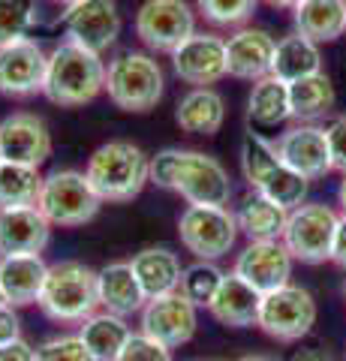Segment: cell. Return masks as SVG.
Here are the masks:
<instances>
[{
	"label": "cell",
	"instance_id": "1",
	"mask_svg": "<svg viewBox=\"0 0 346 361\" xmlns=\"http://www.w3.org/2000/svg\"><path fill=\"white\" fill-rule=\"evenodd\" d=\"M106 90V63L103 54L85 49L79 42L63 39L49 54V70L42 97L61 109H79Z\"/></svg>",
	"mask_w": 346,
	"mask_h": 361
},
{
	"label": "cell",
	"instance_id": "2",
	"mask_svg": "<svg viewBox=\"0 0 346 361\" xmlns=\"http://www.w3.org/2000/svg\"><path fill=\"white\" fill-rule=\"evenodd\" d=\"M151 157L139 145L127 139H111L91 154L85 175L103 202H130L136 199L148 180Z\"/></svg>",
	"mask_w": 346,
	"mask_h": 361
},
{
	"label": "cell",
	"instance_id": "3",
	"mask_svg": "<svg viewBox=\"0 0 346 361\" xmlns=\"http://www.w3.org/2000/svg\"><path fill=\"white\" fill-rule=\"evenodd\" d=\"M39 310L54 322H85L99 310V280L91 265L63 259L49 265V277L39 295Z\"/></svg>",
	"mask_w": 346,
	"mask_h": 361
},
{
	"label": "cell",
	"instance_id": "4",
	"mask_svg": "<svg viewBox=\"0 0 346 361\" xmlns=\"http://www.w3.org/2000/svg\"><path fill=\"white\" fill-rule=\"evenodd\" d=\"M166 90V75L148 51H121L106 66V94L121 111L144 115L157 109Z\"/></svg>",
	"mask_w": 346,
	"mask_h": 361
},
{
	"label": "cell",
	"instance_id": "5",
	"mask_svg": "<svg viewBox=\"0 0 346 361\" xmlns=\"http://www.w3.org/2000/svg\"><path fill=\"white\" fill-rule=\"evenodd\" d=\"M37 208L46 214L51 226L75 229V226H85L97 217L99 208H103V199L97 196V190L91 187L85 172L58 169V172L46 175V180H42Z\"/></svg>",
	"mask_w": 346,
	"mask_h": 361
},
{
	"label": "cell",
	"instance_id": "6",
	"mask_svg": "<svg viewBox=\"0 0 346 361\" xmlns=\"http://www.w3.org/2000/svg\"><path fill=\"white\" fill-rule=\"evenodd\" d=\"M238 220L220 205H187L178 217V238L202 262H217L238 241Z\"/></svg>",
	"mask_w": 346,
	"mask_h": 361
},
{
	"label": "cell",
	"instance_id": "7",
	"mask_svg": "<svg viewBox=\"0 0 346 361\" xmlns=\"http://www.w3.org/2000/svg\"><path fill=\"white\" fill-rule=\"evenodd\" d=\"M314 325H316V301L304 286L286 283L262 295L256 329H262L268 337H274L280 343H295L301 337H307Z\"/></svg>",
	"mask_w": 346,
	"mask_h": 361
},
{
	"label": "cell",
	"instance_id": "8",
	"mask_svg": "<svg viewBox=\"0 0 346 361\" xmlns=\"http://www.w3.org/2000/svg\"><path fill=\"white\" fill-rule=\"evenodd\" d=\"M338 214L334 208L322 205V202H310L295 211H289L286 229H283V244L292 253V259L304 265H319L331 259V244L334 232H338Z\"/></svg>",
	"mask_w": 346,
	"mask_h": 361
},
{
	"label": "cell",
	"instance_id": "9",
	"mask_svg": "<svg viewBox=\"0 0 346 361\" xmlns=\"http://www.w3.org/2000/svg\"><path fill=\"white\" fill-rule=\"evenodd\" d=\"M193 33L196 13L187 0H144L136 13V37L157 54H172Z\"/></svg>",
	"mask_w": 346,
	"mask_h": 361
},
{
	"label": "cell",
	"instance_id": "10",
	"mask_svg": "<svg viewBox=\"0 0 346 361\" xmlns=\"http://www.w3.org/2000/svg\"><path fill=\"white\" fill-rule=\"evenodd\" d=\"M172 193L184 196L190 205H220L226 208L232 199V178L217 157L202 151L178 154Z\"/></svg>",
	"mask_w": 346,
	"mask_h": 361
},
{
	"label": "cell",
	"instance_id": "11",
	"mask_svg": "<svg viewBox=\"0 0 346 361\" xmlns=\"http://www.w3.org/2000/svg\"><path fill=\"white\" fill-rule=\"evenodd\" d=\"M196 329H199V307L181 289L148 298V304L142 307V331L169 349L190 343L196 337Z\"/></svg>",
	"mask_w": 346,
	"mask_h": 361
},
{
	"label": "cell",
	"instance_id": "12",
	"mask_svg": "<svg viewBox=\"0 0 346 361\" xmlns=\"http://www.w3.org/2000/svg\"><path fill=\"white\" fill-rule=\"evenodd\" d=\"M46 70H49V54L37 39L21 37L16 42L0 45V94L4 97L25 99L33 94H42Z\"/></svg>",
	"mask_w": 346,
	"mask_h": 361
},
{
	"label": "cell",
	"instance_id": "13",
	"mask_svg": "<svg viewBox=\"0 0 346 361\" xmlns=\"http://www.w3.org/2000/svg\"><path fill=\"white\" fill-rule=\"evenodd\" d=\"M63 30L70 42L103 54L121 37V13L115 0H75L63 13Z\"/></svg>",
	"mask_w": 346,
	"mask_h": 361
},
{
	"label": "cell",
	"instance_id": "14",
	"mask_svg": "<svg viewBox=\"0 0 346 361\" xmlns=\"http://www.w3.org/2000/svg\"><path fill=\"white\" fill-rule=\"evenodd\" d=\"M292 253L286 250V244L277 241H250L244 250L235 256L232 274H238L244 283L253 286L259 295L280 289L292 277Z\"/></svg>",
	"mask_w": 346,
	"mask_h": 361
},
{
	"label": "cell",
	"instance_id": "15",
	"mask_svg": "<svg viewBox=\"0 0 346 361\" xmlns=\"http://www.w3.org/2000/svg\"><path fill=\"white\" fill-rule=\"evenodd\" d=\"M172 70L193 87H211L226 78V39L217 33L196 30L172 51Z\"/></svg>",
	"mask_w": 346,
	"mask_h": 361
},
{
	"label": "cell",
	"instance_id": "16",
	"mask_svg": "<svg viewBox=\"0 0 346 361\" xmlns=\"http://www.w3.org/2000/svg\"><path fill=\"white\" fill-rule=\"evenodd\" d=\"M51 157L49 123L33 111H13L0 121V160L21 166H42Z\"/></svg>",
	"mask_w": 346,
	"mask_h": 361
},
{
	"label": "cell",
	"instance_id": "17",
	"mask_svg": "<svg viewBox=\"0 0 346 361\" xmlns=\"http://www.w3.org/2000/svg\"><path fill=\"white\" fill-rule=\"evenodd\" d=\"M274 148H277V157H280L289 169H295V172L304 175L307 180L326 178L331 172L326 127H316V123L289 127L286 133L277 135Z\"/></svg>",
	"mask_w": 346,
	"mask_h": 361
},
{
	"label": "cell",
	"instance_id": "18",
	"mask_svg": "<svg viewBox=\"0 0 346 361\" xmlns=\"http://www.w3.org/2000/svg\"><path fill=\"white\" fill-rule=\"evenodd\" d=\"M277 39L262 27H238L226 39V75L241 78V82H256V78L271 75Z\"/></svg>",
	"mask_w": 346,
	"mask_h": 361
},
{
	"label": "cell",
	"instance_id": "19",
	"mask_svg": "<svg viewBox=\"0 0 346 361\" xmlns=\"http://www.w3.org/2000/svg\"><path fill=\"white\" fill-rule=\"evenodd\" d=\"M51 241V223L37 205L0 211V256L42 253Z\"/></svg>",
	"mask_w": 346,
	"mask_h": 361
},
{
	"label": "cell",
	"instance_id": "20",
	"mask_svg": "<svg viewBox=\"0 0 346 361\" xmlns=\"http://www.w3.org/2000/svg\"><path fill=\"white\" fill-rule=\"evenodd\" d=\"M49 277V265L39 253H18L0 256V298L13 307L39 304L42 286Z\"/></svg>",
	"mask_w": 346,
	"mask_h": 361
},
{
	"label": "cell",
	"instance_id": "21",
	"mask_svg": "<svg viewBox=\"0 0 346 361\" xmlns=\"http://www.w3.org/2000/svg\"><path fill=\"white\" fill-rule=\"evenodd\" d=\"M97 280H99V307L109 313L130 316V313H142V307L148 304V295H144L130 262H111L99 268Z\"/></svg>",
	"mask_w": 346,
	"mask_h": 361
},
{
	"label": "cell",
	"instance_id": "22",
	"mask_svg": "<svg viewBox=\"0 0 346 361\" xmlns=\"http://www.w3.org/2000/svg\"><path fill=\"white\" fill-rule=\"evenodd\" d=\"M259 304H262L259 292L229 271V274L223 277V283H220L208 310L220 325H229V329H250V325H256V319H259Z\"/></svg>",
	"mask_w": 346,
	"mask_h": 361
},
{
	"label": "cell",
	"instance_id": "23",
	"mask_svg": "<svg viewBox=\"0 0 346 361\" xmlns=\"http://www.w3.org/2000/svg\"><path fill=\"white\" fill-rule=\"evenodd\" d=\"M130 265L136 271V277L148 298L166 295V292H175L181 286L184 268H181L178 253H172L169 247H144V250H139L130 259Z\"/></svg>",
	"mask_w": 346,
	"mask_h": 361
},
{
	"label": "cell",
	"instance_id": "24",
	"mask_svg": "<svg viewBox=\"0 0 346 361\" xmlns=\"http://www.w3.org/2000/svg\"><path fill=\"white\" fill-rule=\"evenodd\" d=\"M295 33L316 45L334 42L346 33V0H301L292 9Z\"/></svg>",
	"mask_w": 346,
	"mask_h": 361
},
{
	"label": "cell",
	"instance_id": "25",
	"mask_svg": "<svg viewBox=\"0 0 346 361\" xmlns=\"http://www.w3.org/2000/svg\"><path fill=\"white\" fill-rule=\"evenodd\" d=\"M226 121V103L214 87H193L178 99L175 123L193 135H214Z\"/></svg>",
	"mask_w": 346,
	"mask_h": 361
},
{
	"label": "cell",
	"instance_id": "26",
	"mask_svg": "<svg viewBox=\"0 0 346 361\" xmlns=\"http://www.w3.org/2000/svg\"><path fill=\"white\" fill-rule=\"evenodd\" d=\"M235 220H238V229L247 235L250 241H277V238H283L289 211L280 208L277 202H271L268 196H262L259 190H250V193L241 199Z\"/></svg>",
	"mask_w": 346,
	"mask_h": 361
},
{
	"label": "cell",
	"instance_id": "27",
	"mask_svg": "<svg viewBox=\"0 0 346 361\" xmlns=\"http://www.w3.org/2000/svg\"><path fill=\"white\" fill-rule=\"evenodd\" d=\"M79 337L85 341V346L91 349V355L97 361H118L127 341L132 337V329L127 325V316L97 310L94 316H87L82 322Z\"/></svg>",
	"mask_w": 346,
	"mask_h": 361
},
{
	"label": "cell",
	"instance_id": "28",
	"mask_svg": "<svg viewBox=\"0 0 346 361\" xmlns=\"http://www.w3.org/2000/svg\"><path fill=\"white\" fill-rule=\"evenodd\" d=\"M322 73V51L314 39L301 37V33H289L277 42L274 58H271V75H277L280 82L292 85L304 75Z\"/></svg>",
	"mask_w": 346,
	"mask_h": 361
},
{
	"label": "cell",
	"instance_id": "29",
	"mask_svg": "<svg viewBox=\"0 0 346 361\" xmlns=\"http://www.w3.org/2000/svg\"><path fill=\"white\" fill-rule=\"evenodd\" d=\"M247 118L256 127H277L292 118V103H289V85L277 75L256 78L247 99Z\"/></svg>",
	"mask_w": 346,
	"mask_h": 361
},
{
	"label": "cell",
	"instance_id": "30",
	"mask_svg": "<svg viewBox=\"0 0 346 361\" xmlns=\"http://www.w3.org/2000/svg\"><path fill=\"white\" fill-rule=\"evenodd\" d=\"M334 82L326 73L304 75L289 85V103H292V118L298 121H319L334 109Z\"/></svg>",
	"mask_w": 346,
	"mask_h": 361
},
{
	"label": "cell",
	"instance_id": "31",
	"mask_svg": "<svg viewBox=\"0 0 346 361\" xmlns=\"http://www.w3.org/2000/svg\"><path fill=\"white\" fill-rule=\"evenodd\" d=\"M42 178L37 166H21V163H0V211L6 208H27L37 205Z\"/></svg>",
	"mask_w": 346,
	"mask_h": 361
},
{
	"label": "cell",
	"instance_id": "32",
	"mask_svg": "<svg viewBox=\"0 0 346 361\" xmlns=\"http://www.w3.org/2000/svg\"><path fill=\"white\" fill-rule=\"evenodd\" d=\"M253 190H259L262 196H268L271 202H277L280 208L286 211H295L304 205V199H307V190H310V180L304 175H298L295 169H289L283 160L277 163L271 172H268L262 180H259V187H253Z\"/></svg>",
	"mask_w": 346,
	"mask_h": 361
},
{
	"label": "cell",
	"instance_id": "33",
	"mask_svg": "<svg viewBox=\"0 0 346 361\" xmlns=\"http://www.w3.org/2000/svg\"><path fill=\"white\" fill-rule=\"evenodd\" d=\"M277 163H280V157H277L274 142H268L265 135L253 133V130L244 135V142H241V175L250 184V190L259 187V180L271 172Z\"/></svg>",
	"mask_w": 346,
	"mask_h": 361
},
{
	"label": "cell",
	"instance_id": "34",
	"mask_svg": "<svg viewBox=\"0 0 346 361\" xmlns=\"http://www.w3.org/2000/svg\"><path fill=\"white\" fill-rule=\"evenodd\" d=\"M223 271L217 268V262H193L190 268H184V274H181V289L184 295L196 304V307H211V301H214L217 295V289L223 283Z\"/></svg>",
	"mask_w": 346,
	"mask_h": 361
},
{
	"label": "cell",
	"instance_id": "35",
	"mask_svg": "<svg viewBox=\"0 0 346 361\" xmlns=\"http://www.w3.org/2000/svg\"><path fill=\"white\" fill-rule=\"evenodd\" d=\"M37 21H39L37 0H0V45L30 37Z\"/></svg>",
	"mask_w": 346,
	"mask_h": 361
},
{
	"label": "cell",
	"instance_id": "36",
	"mask_svg": "<svg viewBox=\"0 0 346 361\" xmlns=\"http://www.w3.org/2000/svg\"><path fill=\"white\" fill-rule=\"evenodd\" d=\"M259 0H196V13L214 27H241L253 18Z\"/></svg>",
	"mask_w": 346,
	"mask_h": 361
},
{
	"label": "cell",
	"instance_id": "37",
	"mask_svg": "<svg viewBox=\"0 0 346 361\" xmlns=\"http://www.w3.org/2000/svg\"><path fill=\"white\" fill-rule=\"evenodd\" d=\"M33 361H97L79 334H58L37 346Z\"/></svg>",
	"mask_w": 346,
	"mask_h": 361
},
{
	"label": "cell",
	"instance_id": "38",
	"mask_svg": "<svg viewBox=\"0 0 346 361\" xmlns=\"http://www.w3.org/2000/svg\"><path fill=\"white\" fill-rule=\"evenodd\" d=\"M118 361H175V358L169 346H163L160 341H154L144 331H132Z\"/></svg>",
	"mask_w": 346,
	"mask_h": 361
},
{
	"label": "cell",
	"instance_id": "39",
	"mask_svg": "<svg viewBox=\"0 0 346 361\" xmlns=\"http://www.w3.org/2000/svg\"><path fill=\"white\" fill-rule=\"evenodd\" d=\"M178 154L181 148H163L151 157L148 163V180L157 184L160 190H172L175 184V169H178Z\"/></svg>",
	"mask_w": 346,
	"mask_h": 361
},
{
	"label": "cell",
	"instance_id": "40",
	"mask_svg": "<svg viewBox=\"0 0 346 361\" xmlns=\"http://www.w3.org/2000/svg\"><path fill=\"white\" fill-rule=\"evenodd\" d=\"M326 142H328V157H331V169L346 175V115L334 118L326 127Z\"/></svg>",
	"mask_w": 346,
	"mask_h": 361
},
{
	"label": "cell",
	"instance_id": "41",
	"mask_svg": "<svg viewBox=\"0 0 346 361\" xmlns=\"http://www.w3.org/2000/svg\"><path fill=\"white\" fill-rule=\"evenodd\" d=\"M21 337V319L13 304L0 301V346L9 343V341H18Z\"/></svg>",
	"mask_w": 346,
	"mask_h": 361
},
{
	"label": "cell",
	"instance_id": "42",
	"mask_svg": "<svg viewBox=\"0 0 346 361\" xmlns=\"http://www.w3.org/2000/svg\"><path fill=\"white\" fill-rule=\"evenodd\" d=\"M37 358V349H33L27 341H9L0 346V361H33Z\"/></svg>",
	"mask_w": 346,
	"mask_h": 361
},
{
	"label": "cell",
	"instance_id": "43",
	"mask_svg": "<svg viewBox=\"0 0 346 361\" xmlns=\"http://www.w3.org/2000/svg\"><path fill=\"white\" fill-rule=\"evenodd\" d=\"M331 262L346 271V214L338 220V232H334V244H331Z\"/></svg>",
	"mask_w": 346,
	"mask_h": 361
},
{
	"label": "cell",
	"instance_id": "44",
	"mask_svg": "<svg viewBox=\"0 0 346 361\" xmlns=\"http://www.w3.org/2000/svg\"><path fill=\"white\" fill-rule=\"evenodd\" d=\"M289 361H331V355L322 353V349H298Z\"/></svg>",
	"mask_w": 346,
	"mask_h": 361
},
{
	"label": "cell",
	"instance_id": "45",
	"mask_svg": "<svg viewBox=\"0 0 346 361\" xmlns=\"http://www.w3.org/2000/svg\"><path fill=\"white\" fill-rule=\"evenodd\" d=\"M265 6H271V9H295L301 0H262Z\"/></svg>",
	"mask_w": 346,
	"mask_h": 361
},
{
	"label": "cell",
	"instance_id": "46",
	"mask_svg": "<svg viewBox=\"0 0 346 361\" xmlns=\"http://www.w3.org/2000/svg\"><path fill=\"white\" fill-rule=\"evenodd\" d=\"M238 361H277V358H271V355H259V353H253V355H241Z\"/></svg>",
	"mask_w": 346,
	"mask_h": 361
},
{
	"label": "cell",
	"instance_id": "47",
	"mask_svg": "<svg viewBox=\"0 0 346 361\" xmlns=\"http://www.w3.org/2000/svg\"><path fill=\"white\" fill-rule=\"evenodd\" d=\"M338 199H340V205H343V214H346V175L340 180V190H338Z\"/></svg>",
	"mask_w": 346,
	"mask_h": 361
},
{
	"label": "cell",
	"instance_id": "48",
	"mask_svg": "<svg viewBox=\"0 0 346 361\" xmlns=\"http://www.w3.org/2000/svg\"><path fill=\"white\" fill-rule=\"evenodd\" d=\"M51 4H58V6H63V9H66V6H73L75 0H51Z\"/></svg>",
	"mask_w": 346,
	"mask_h": 361
},
{
	"label": "cell",
	"instance_id": "49",
	"mask_svg": "<svg viewBox=\"0 0 346 361\" xmlns=\"http://www.w3.org/2000/svg\"><path fill=\"white\" fill-rule=\"evenodd\" d=\"M343 301H346V280H343Z\"/></svg>",
	"mask_w": 346,
	"mask_h": 361
},
{
	"label": "cell",
	"instance_id": "50",
	"mask_svg": "<svg viewBox=\"0 0 346 361\" xmlns=\"http://www.w3.org/2000/svg\"><path fill=\"white\" fill-rule=\"evenodd\" d=\"M0 301H4V298H0Z\"/></svg>",
	"mask_w": 346,
	"mask_h": 361
},
{
	"label": "cell",
	"instance_id": "51",
	"mask_svg": "<svg viewBox=\"0 0 346 361\" xmlns=\"http://www.w3.org/2000/svg\"><path fill=\"white\" fill-rule=\"evenodd\" d=\"M0 163H4V160H0Z\"/></svg>",
	"mask_w": 346,
	"mask_h": 361
}]
</instances>
